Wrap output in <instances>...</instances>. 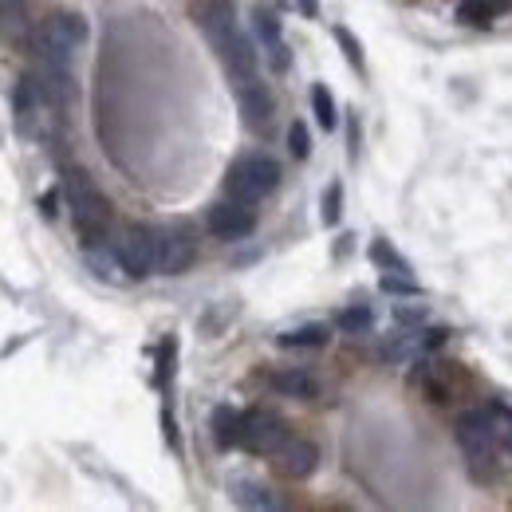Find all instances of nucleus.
<instances>
[{"instance_id": "19", "label": "nucleus", "mask_w": 512, "mask_h": 512, "mask_svg": "<svg viewBox=\"0 0 512 512\" xmlns=\"http://www.w3.org/2000/svg\"><path fill=\"white\" fill-rule=\"evenodd\" d=\"M327 343V327L312 323V327H296L280 335V347H323Z\"/></svg>"}, {"instance_id": "15", "label": "nucleus", "mask_w": 512, "mask_h": 512, "mask_svg": "<svg viewBox=\"0 0 512 512\" xmlns=\"http://www.w3.org/2000/svg\"><path fill=\"white\" fill-rule=\"evenodd\" d=\"M36 24L28 20V0H0V40L4 44H32Z\"/></svg>"}, {"instance_id": "7", "label": "nucleus", "mask_w": 512, "mask_h": 512, "mask_svg": "<svg viewBox=\"0 0 512 512\" xmlns=\"http://www.w3.org/2000/svg\"><path fill=\"white\" fill-rule=\"evenodd\" d=\"M205 229H209L217 241H245L256 229V205H245V201H237V197H225V201L209 205Z\"/></svg>"}, {"instance_id": "11", "label": "nucleus", "mask_w": 512, "mask_h": 512, "mask_svg": "<svg viewBox=\"0 0 512 512\" xmlns=\"http://www.w3.org/2000/svg\"><path fill=\"white\" fill-rule=\"evenodd\" d=\"M414 386L422 390L426 402L446 406L449 398L457 394V386H461V375H457L453 363H422V367L414 371Z\"/></svg>"}, {"instance_id": "3", "label": "nucleus", "mask_w": 512, "mask_h": 512, "mask_svg": "<svg viewBox=\"0 0 512 512\" xmlns=\"http://www.w3.org/2000/svg\"><path fill=\"white\" fill-rule=\"evenodd\" d=\"M87 40V20L79 12H56L48 16L44 24H36V36H32V48L40 56V67H71L75 48Z\"/></svg>"}, {"instance_id": "16", "label": "nucleus", "mask_w": 512, "mask_h": 512, "mask_svg": "<svg viewBox=\"0 0 512 512\" xmlns=\"http://www.w3.org/2000/svg\"><path fill=\"white\" fill-rule=\"evenodd\" d=\"M213 438L221 449H233L241 442V410L233 406H217L213 410Z\"/></svg>"}, {"instance_id": "1", "label": "nucleus", "mask_w": 512, "mask_h": 512, "mask_svg": "<svg viewBox=\"0 0 512 512\" xmlns=\"http://www.w3.org/2000/svg\"><path fill=\"white\" fill-rule=\"evenodd\" d=\"M509 434L505 418L497 410H465L453 426V438L465 453V465L477 481H489L497 473V442Z\"/></svg>"}, {"instance_id": "14", "label": "nucleus", "mask_w": 512, "mask_h": 512, "mask_svg": "<svg viewBox=\"0 0 512 512\" xmlns=\"http://www.w3.org/2000/svg\"><path fill=\"white\" fill-rule=\"evenodd\" d=\"M268 386H272L280 398H296V402H312V398L320 394L316 375L304 371V367H276V371L268 375Z\"/></svg>"}, {"instance_id": "5", "label": "nucleus", "mask_w": 512, "mask_h": 512, "mask_svg": "<svg viewBox=\"0 0 512 512\" xmlns=\"http://www.w3.org/2000/svg\"><path fill=\"white\" fill-rule=\"evenodd\" d=\"M115 260H119V268L134 276V280H142V276H150L154 268H158V233L154 229H146V225H123L119 229V237H115Z\"/></svg>"}, {"instance_id": "24", "label": "nucleus", "mask_w": 512, "mask_h": 512, "mask_svg": "<svg viewBox=\"0 0 512 512\" xmlns=\"http://www.w3.org/2000/svg\"><path fill=\"white\" fill-rule=\"evenodd\" d=\"M335 40L343 44V52H347V64L355 67V71H363V48H359V40H355L347 28H335Z\"/></svg>"}, {"instance_id": "25", "label": "nucleus", "mask_w": 512, "mask_h": 512, "mask_svg": "<svg viewBox=\"0 0 512 512\" xmlns=\"http://www.w3.org/2000/svg\"><path fill=\"white\" fill-rule=\"evenodd\" d=\"M383 292H390V296H418L422 288H418L414 280H406V276H390V272H386V276H383Z\"/></svg>"}, {"instance_id": "23", "label": "nucleus", "mask_w": 512, "mask_h": 512, "mask_svg": "<svg viewBox=\"0 0 512 512\" xmlns=\"http://www.w3.org/2000/svg\"><path fill=\"white\" fill-rule=\"evenodd\" d=\"M339 205H343V186L335 182V186H327V193H323V225H335L339 221V213H343Z\"/></svg>"}, {"instance_id": "17", "label": "nucleus", "mask_w": 512, "mask_h": 512, "mask_svg": "<svg viewBox=\"0 0 512 512\" xmlns=\"http://www.w3.org/2000/svg\"><path fill=\"white\" fill-rule=\"evenodd\" d=\"M501 8H505V0H461L457 4V20H465L473 28H489Z\"/></svg>"}, {"instance_id": "4", "label": "nucleus", "mask_w": 512, "mask_h": 512, "mask_svg": "<svg viewBox=\"0 0 512 512\" xmlns=\"http://www.w3.org/2000/svg\"><path fill=\"white\" fill-rule=\"evenodd\" d=\"M280 182V166L268 158V154H245L229 166V178H225V193L245 201V205H256L264 201L268 193L276 190Z\"/></svg>"}, {"instance_id": "26", "label": "nucleus", "mask_w": 512, "mask_h": 512, "mask_svg": "<svg viewBox=\"0 0 512 512\" xmlns=\"http://www.w3.org/2000/svg\"><path fill=\"white\" fill-rule=\"evenodd\" d=\"M371 256H375V260H379V264H390V268H394V272H406V264H402V260H398V256L390 253V249H386L383 241H379V245H375V249H371Z\"/></svg>"}, {"instance_id": "13", "label": "nucleus", "mask_w": 512, "mask_h": 512, "mask_svg": "<svg viewBox=\"0 0 512 512\" xmlns=\"http://www.w3.org/2000/svg\"><path fill=\"white\" fill-rule=\"evenodd\" d=\"M253 24H256L260 44H264V52H268V64H272V71H288V67H292V52H288V44H284V28H280L276 12H268L264 4H256Z\"/></svg>"}, {"instance_id": "12", "label": "nucleus", "mask_w": 512, "mask_h": 512, "mask_svg": "<svg viewBox=\"0 0 512 512\" xmlns=\"http://www.w3.org/2000/svg\"><path fill=\"white\" fill-rule=\"evenodd\" d=\"M197 256V245L186 229H162L158 233V272L162 276H178L186 272Z\"/></svg>"}, {"instance_id": "10", "label": "nucleus", "mask_w": 512, "mask_h": 512, "mask_svg": "<svg viewBox=\"0 0 512 512\" xmlns=\"http://www.w3.org/2000/svg\"><path fill=\"white\" fill-rule=\"evenodd\" d=\"M272 461H276L280 477H288V481H304V477L316 473V465H320V449H316V442H308V438H288L284 446L272 453Z\"/></svg>"}, {"instance_id": "9", "label": "nucleus", "mask_w": 512, "mask_h": 512, "mask_svg": "<svg viewBox=\"0 0 512 512\" xmlns=\"http://www.w3.org/2000/svg\"><path fill=\"white\" fill-rule=\"evenodd\" d=\"M233 91H237L241 123L253 130V134H268V127H272V95L260 83V75L245 79V83H233Z\"/></svg>"}, {"instance_id": "31", "label": "nucleus", "mask_w": 512, "mask_h": 512, "mask_svg": "<svg viewBox=\"0 0 512 512\" xmlns=\"http://www.w3.org/2000/svg\"><path fill=\"white\" fill-rule=\"evenodd\" d=\"M505 442H509V449H512V426H509V434H505Z\"/></svg>"}, {"instance_id": "22", "label": "nucleus", "mask_w": 512, "mask_h": 512, "mask_svg": "<svg viewBox=\"0 0 512 512\" xmlns=\"http://www.w3.org/2000/svg\"><path fill=\"white\" fill-rule=\"evenodd\" d=\"M288 150H292V158H308L312 154V138H308L304 123H292V130H288Z\"/></svg>"}, {"instance_id": "6", "label": "nucleus", "mask_w": 512, "mask_h": 512, "mask_svg": "<svg viewBox=\"0 0 512 512\" xmlns=\"http://www.w3.org/2000/svg\"><path fill=\"white\" fill-rule=\"evenodd\" d=\"M284 442H288V426L280 414L260 410V406L241 414V442H237L241 449H249L256 457H272Z\"/></svg>"}, {"instance_id": "18", "label": "nucleus", "mask_w": 512, "mask_h": 512, "mask_svg": "<svg viewBox=\"0 0 512 512\" xmlns=\"http://www.w3.org/2000/svg\"><path fill=\"white\" fill-rule=\"evenodd\" d=\"M233 501L245 509H280V501L256 481H233Z\"/></svg>"}, {"instance_id": "27", "label": "nucleus", "mask_w": 512, "mask_h": 512, "mask_svg": "<svg viewBox=\"0 0 512 512\" xmlns=\"http://www.w3.org/2000/svg\"><path fill=\"white\" fill-rule=\"evenodd\" d=\"M170 371H174V343L162 347V367H158V383L162 386H166V375H170Z\"/></svg>"}, {"instance_id": "21", "label": "nucleus", "mask_w": 512, "mask_h": 512, "mask_svg": "<svg viewBox=\"0 0 512 512\" xmlns=\"http://www.w3.org/2000/svg\"><path fill=\"white\" fill-rule=\"evenodd\" d=\"M371 308L367 304H355V308H347V312H339V331H347V335H359V331H367L371 327Z\"/></svg>"}, {"instance_id": "30", "label": "nucleus", "mask_w": 512, "mask_h": 512, "mask_svg": "<svg viewBox=\"0 0 512 512\" xmlns=\"http://www.w3.org/2000/svg\"><path fill=\"white\" fill-rule=\"evenodd\" d=\"M300 8H304V16H316V12H320V4H316V0H300Z\"/></svg>"}, {"instance_id": "8", "label": "nucleus", "mask_w": 512, "mask_h": 512, "mask_svg": "<svg viewBox=\"0 0 512 512\" xmlns=\"http://www.w3.org/2000/svg\"><path fill=\"white\" fill-rule=\"evenodd\" d=\"M193 20H197V28L205 32V40H209V48H213V52L229 48V44L241 36V24H237V8H233V0H209V4H201V8L193 12Z\"/></svg>"}, {"instance_id": "29", "label": "nucleus", "mask_w": 512, "mask_h": 512, "mask_svg": "<svg viewBox=\"0 0 512 512\" xmlns=\"http://www.w3.org/2000/svg\"><path fill=\"white\" fill-rule=\"evenodd\" d=\"M40 209H44V213H48V217H52V213H56V193H48V197H44V201H40Z\"/></svg>"}, {"instance_id": "2", "label": "nucleus", "mask_w": 512, "mask_h": 512, "mask_svg": "<svg viewBox=\"0 0 512 512\" xmlns=\"http://www.w3.org/2000/svg\"><path fill=\"white\" fill-rule=\"evenodd\" d=\"M64 193H67V205H71V221H75L79 241L87 249L103 245L107 233H111V201L103 197V190L83 170H67Z\"/></svg>"}, {"instance_id": "28", "label": "nucleus", "mask_w": 512, "mask_h": 512, "mask_svg": "<svg viewBox=\"0 0 512 512\" xmlns=\"http://www.w3.org/2000/svg\"><path fill=\"white\" fill-rule=\"evenodd\" d=\"M394 320L398 323H422L426 320V312H418V308H394Z\"/></svg>"}, {"instance_id": "20", "label": "nucleus", "mask_w": 512, "mask_h": 512, "mask_svg": "<svg viewBox=\"0 0 512 512\" xmlns=\"http://www.w3.org/2000/svg\"><path fill=\"white\" fill-rule=\"evenodd\" d=\"M312 111H316V123H320L323 130H335V123H339V115H335V99H331V91H327L323 83L312 87Z\"/></svg>"}]
</instances>
